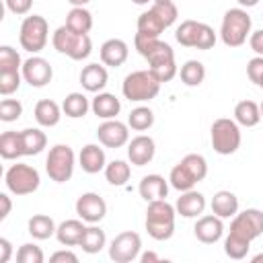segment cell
I'll return each instance as SVG.
<instances>
[{
    "mask_svg": "<svg viewBox=\"0 0 263 263\" xmlns=\"http://www.w3.org/2000/svg\"><path fill=\"white\" fill-rule=\"evenodd\" d=\"M208 175V162L201 154H187L181 158L179 164H175L171 168V175H168V181H171V187L177 189V191H189L193 189L199 181H203Z\"/></svg>",
    "mask_w": 263,
    "mask_h": 263,
    "instance_id": "obj_1",
    "label": "cell"
},
{
    "mask_svg": "<svg viewBox=\"0 0 263 263\" xmlns=\"http://www.w3.org/2000/svg\"><path fill=\"white\" fill-rule=\"evenodd\" d=\"M175 205L166 199L148 201L146 210V230L154 240H168L175 234Z\"/></svg>",
    "mask_w": 263,
    "mask_h": 263,
    "instance_id": "obj_2",
    "label": "cell"
},
{
    "mask_svg": "<svg viewBox=\"0 0 263 263\" xmlns=\"http://www.w3.org/2000/svg\"><path fill=\"white\" fill-rule=\"evenodd\" d=\"M251 16L245 8H228L222 16L220 39L226 47H240L251 35Z\"/></svg>",
    "mask_w": 263,
    "mask_h": 263,
    "instance_id": "obj_3",
    "label": "cell"
},
{
    "mask_svg": "<svg viewBox=\"0 0 263 263\" xmlns=\"http://www.w3.org/2000/svg\"><path fill=\"white\" fill-rule=\"evenodd\" d=\"M160 84L162 82L150 70H136L123 78L121 92L127 101L146 103V101H152L160 92Z\"/></svg>",
    "mask_w": 263,
    "mask_h": 263,
    "instance_id": "obj_4",
    "label": "cell"
},
{
    "mask_svg": "<svg viewBox=\"0 0 263 263\" xmlns=\"http://www.w3.org/2000/svg\"><path fill=\"white\" fill-rule=\"evenodd\" d=\"M51 43H53V47H55L60 53H64V55H68L70 60H76V62L86 60V58L90 55V51H92V41H90V37H88V35L74 33V31L68 29L66 25H62V27H58V29L53 31Z\"/></svg>",
    "mask_w": 263,
    "mask_h": 263,
    "instance_id": "obj_5",
    "label": "cell"
},
{
    "mask_svg": "<svg viewBox=\"0 0 263 263\" xmlns=\"http://www.w3.org/2000/svg\"><path fill=\"white\" fill-rule=\"evenodd\" d=\"M210 140H212V148L222 154V156H230L240 148V127L234 119L228 117H220L212 123L210 129Z\"/></svg>",
    "mask_w": 263,
    "mask_h": 263,
    "instance_id": "obj_6",
    "label": "cell"
},
{
    "mask_svg": "<svg viewBox=\"0 0 263 263\" xmlns=\"http://www.w3.org/2000/svg\"><path fill=\"white\" fill-rule=\"evenodd\" d=\"M76 166V156L74 150L68 144H55L49 148V154L45 158V171L51 181L55 183H66L72 179Z\"/></svg>",
    "mask_w": 263,
    "mask_h": 263,
    "instance_id": "obj_7",
    "label": "cell"
},
{
    "mask_svg": "<svg viewBox=\"0 0 263 263\" xmlns=\"http://www.w3.org/2000/svg\"><path fill=\"white\" fill-rule=\"evenodd\" d=\"M4 183H6V189L14 195H31L39 189L41 177H39V171L35 166L25 164V162H16L6 171Z\"/></svg>",
    "mask_w": 263,
    "mask_h": 263,
    "instance_id": "obj_8",
    "label": "cell"
},
{
    "mask_svg": "<svg viewBox=\"0 0 263 263\" xmlns=\"http://www.w3.org/2000/svg\"><path fill=\"white\" fill-rule=\"evenodd\" d=\"M49 39V27L47 21L41 14H31L25 16V21L21 23V31H18V41L21 47L29 53H39L45 43Z\"/></svg>",
    "mask_w": 263,
    "mask_h": 263,
    "instance_id": "obj_9",
    "label": "cell"
},
{
    "mask_svg": "<svg viewBox=\"0 0 263 263\" xmlns=\"http://www.w3.org/2000/svg\"><path fill=\"white\" fill-rule=\"evenodd\" d=\"M230 234H236L249 242L263 234V212L257 208H247L238 212L230 222Z\"/></svg>",
    "mask_w": 263,
    "mask_h": 263,
    "instance_id": "obj_10",
    "label": "cell"
},
{
    "mask_svg": "<svg viewBox=\"0 0 263 263\" xmlns=\"http://www.w3.org/2000/svg\"><path fill=\"white\" fill-rule=\"evenodd\" d=\"M140 251H142L140 234L132 232V230H125V232H119L111 240V245H109V259L115 261V263H129V261L140 257Z\"/></svg>",
    "mask_w": 263,
    "mask_h": 263,
    "instance_id": "obj_11",
    "label": "cell"
},
{
    "mask_svg": "<svg viewBox=\"0 0 263 263\" xmlns=\"http://www.w3.org/2000/svg\"><path fill=\"white\" fill-rule=\"evenodd\" d=\"M134 45H136L138 53L148 60V66H156V64L175 60L173 47H171L168 43L160 41L158 37H144V35H138V33H136Z\"/></svg>",
    "mask_w": 263,
    "mask_h": 263,
    "instance_id": "obj_12",
    "label": "cell"
},
{
    "mask_svg": "<svg viewBox=\"0 0 263 263\" xmlns=\"http://www.w3.org/2000/svg\"><path fill=\"white\" fill-rule=\"evenodd\" d=\"M21 74H23V80L27 84H31L33 88H43L45 84L51 82L53 78V68L51 64L41 58V55H31L29 60L23 62V68H21Z\"/></svg>",
    "mask_w": 263,
    "mask_h": 263,
    "instance_id": "obj_13",
    "label": "cell"
},
{
    "mask_svg": "<svg viewBox=\"0 0 263 263\" xmlns=\"http://www.w3.org/2000/svg\"><path fill=\"white\" fill-rule=\"evenodd\" d=\"M76 214H78L80 220H84L88 224H97V222H101L105 218L107 203L99 193L86 191L76 199Z\"/></svg>",
    "mask_w": 263,
    "mask_h": 263,
    "instance_id": "obj_14",
    "label": "cell"
},
{
    "mask_svg": "<svg viewBox=\"0 0 263 263\" xmlns=\"http://www.w3.org/2000/svg\"><path fill=\"white\" fill-rule=\"evenodd\" d=\"M129 125H125L123 121L117 119H105L99 127H97V138L103 146L107 148H121L129 142Z\"/></svg>",
    "mask_w": 263,
    "mask_h": 263,
    "instance_id": "obj_15",
    "label": "cell"
},
{
    "mask_svg": "<svg viewBox=\"0 0 263 263\" xmlns=\"http://www.w3.org/2000/svg\"><path fill=\"white\" fill-rule=\"evenodd\" d=\"M193 234L199 242L203 245H214L222 238L224 234V222L220 216H216L214 212L208 214V216H199L195 226H193Z\"/></svg>",
    "mask_w": 263,
    "mask_h": 263,
    "instance_id": "obj_16",
    "label": "cell"
},
{
    "mask_svg": "<svg viewBox=\"0 0 263 263\" xmlns=\"http://www.w3.org/2000/svg\"><path fill=\"white\" fill-rule=\"evenodd\" d=\"M154 154H156V144L150 136L140 134V136L132 138V142H127V158L136 166L148 164L154 158Z\"/></svg>",
    "mask_w": 263,
    "mask_h": 263,
    "instance_id": "obj_17",
    "label": "cell"
},
{
    "mask_svg": "<svg viewBox=\"0 0 263 263\" xmlns=\"http://www.w3.org/2000/svg\"><path fill=\"white\" fill-rule=\"evenodd\" d=\"M101 62L105 64V66H109V68H119V66H123L125 64V60H127V55H129V47H127V43L123 41V39H117V37H113V39H107L103 45H101Z\"/></svg>",
    "mask_w": 263,
    "mask_h": 263,
    "instance_id": "obj_18",
    "label": "cell"
},
{
    "mask_svg": "<svg viewBox=\"0 0 263 263\" xmlns=\"http://www.w3.org/2000/svg\"><path fill=\"white\" fill-rule=\"evenodd\" d=\"M78 162L82 166L84 173L88 175H97L101 171H105L107 166V156H105V150L99 146V144H86L80 154H78Z\"/></svg>",
    "mask_w": 263,
    "mask_h": 263,
    "instance_id": "obj_19",
    "label": "cell"
},
{
    "mask_svg": "<svg viewBox=\"0 0 263 263\" xmlns=\"http://www.w3.org/2000/svg\"><path fill=\"white\" fill-rule=\"evenodd\" d=\"M140 197L144 201H156V199H166L168 195V183L162 175H146L142 177L140 185H138Z\"/></svg>",
    "mask_w": 263,
    "mask_h": 263,
    "instance_id": "obj_20",
    "label": "cell"
},
{
    "mask_svg": "<svg viewBox=\"0 0 263 263\" xmlns=\"http://www.w3.org/2000/svg\"><path fill=\"white\" fill-rule=\"evenodd\" d=\"M175 210L183 218H199L205 210V197H203V193H199L195 189L183 191L181 197L175 203Z\"/></svg>",
    "mask_w": 263,
    "mask_h": 263,
    "instance_id": "obj_21",
    "label": "cell"
},
{
    "mask_svg": "<svg viewBox=\"0 0 263 263\" xmlns=\"http://www.w3.org/2000/svg\"><path fill=\"white\" fill-rule=\"evenodd\" d=\"M107 80H109V74L105 64H88L80 72V84L88 92H101L107 86Z\"/></svg>",
    "mask_w": 263,
    "mask_h": 263,
    "instance_id": "obj_22",
    "label": "cell"
},
{
    "mask_svg": "<svg viewBox=\"0 0 263 263\" xmlns=\"http://www.w3.org/2000/svg\"><path fill=\"white\" fill-rule=\"evenodd\" d=\"M90 109L101 119H117V115L121 111V101L111 92H99L92 99Z\"/></svg>",
    "mask_w": 263,
    "mask_h": 263,
    "instance_id": "obj_23",
    "label": "cell"
},
{
    "mask_svg": "<svg viewBox=\"0 0 263 263\" xmlns=\"http://www.w3.org/2000/svg\"><path fill=\"white\" fill-rule=\"evenodd\" d=\"M210 205H212V212L216 216H220L222 220L224 218H234L238 214V197L232 191H228V189L216 191Z\"/></svg>",
    "mask_w": 263,
    "mask_h": 263,
    "instance_id": "obj_24",
    "label": "cell"
},
{
    "mask_svg": "<svg viewBox=\"0 0 263 263\" xmlns=\"http://www.w3.org/2000/svg\"><path fill=\"white\" fill-rule=\"evenodd\" d=\"M82 222L84 220H64L55 230L58 242L64 247H78L84 236V230H86V226Z\"/></svg>",
    "mask_w": 263,
    "mask_h": 263,
    "instance_id": "obj_25",
    "label": "cell"
},
{
    "mask_svg": "<svg viewBox=\"0 0 263 263\" xmlns=\"http://www.w3.org/2000/svg\"><path fill=\"white\" fill-rule=\"evenodd\" d=\"M35 119L41 127H53L60 123L62 119V107L51 101V99H41L37 105H35Z\"/></svg>",
    "mask_w": 263,
    "mask_h": 263,
    "instance_id": "obj_26",
    "label": "cell"
},
{
    "mask_svg": "<svg viewBox=\"0 0 263 263\" xmlns=\"http://www.w3.org/2000/svg\"><path fill=\"white\" fill-rule=\"evenodd\" d=\"M234 121L242 127H255L261 121V107L255 101H240L234 107Z\"/></svg>",
    "mask_w": 263,
    "mask_h": 263,
    "instance_id": "obj_27",
    "label": "cell"
},
{
    "mask_svg": "<svg viewBox=\"0 0 263 263\" xmlns=\"http://www.w3.org/2000/svg\"><path fill=\"white\" fill-rule=\"evenodd\" d=\"M27 228H29V234H31L35 240L51 238V236L55 234V230H58L53 218L47 216V214H35V216H31Z\"/></svg>",
    "mask_w": 263,
    "mask_h": 263,
    "instance_id": "obj_28",
    "label": "cell"
},
{
    "mask_svg": "<svg viewBox=\"0 0 263 263\" xmlns=\"http://www.w3.org/2000/svg\"><path fill=\"white\" fill-rule=\"evenodd\" d=\"M21 144L25 156H35L43 152V148L47 146V136L39 127H27L21 132Z\"/></svg>",
    "mask_w": 263,
    "mask_h": 263,
    "instance_id": "obj_29",
    "label": "cell"
},
{
    "mask_svg": "<svg viewBox=\"0 0 263 263\" xmlns=\"http://www.w3.org/2000/svg\"><path fill=\"white\" fill-rule=\"evenodd\" d=\"M66 27L72 29L74 33L88 35V31L92 29V14H90V10H86L84 6H72V10L66 14Z\"/></svg>",
    "mask_w": 263,
    "mask_h": 263,
    "instance_id": "obj_30",
    "label": "cell"
},
{
    "mask_svg": "<svg viewBox=\"0 0 263 263\" xmlns=\"http://www.w3.org/2000/svg\"><path fill=\"white\" fill-rule=\"evenodd\" d=\"M164 23L156 16V12L152 8H148L146 12H142L138 16V35H144V37H158L162 31H164Z\"/></svg>",
    "mask_w": 263,
    "mask_h": 263,
    "instance_id": "obj_31",
    "label": "cell"
},
{
    "mask_svg": "<svg viewBox=\"0 0 263 263\" xmlns=\"http://www.w3.org/2000/svg\"><path fill=\"white\" fill-rule=\"evenodd\" d=\"M181 82L185 86H199L205 78V66L199 60H187L179 70Z\"/></svg>",
    "mask_w": 263,
    "mask_h": 263,
    "instance_id": "obj_32",
    "label": "cell"
},
{
    "mask_svg": "<svg viewBox=\"0 0 263 263\" xmlns=\"http://www.w3.org/2000/svg\"><path fill=\"white\" fill-rule=\"evenodd\" d=\"M88 109H90V103L82 92H70V95H66V99L62 103V111L72 119L84 117Z\"/></svg>",
    "mask_w": 263,
    "mask_h": 263,
    "instance_id": "obj_33",
    "label": "cell"
},
{
    "mask_svg": "<svg viewBox=\"0 0 263 263\" xmlns=\"http://www.w3.org/2000/svg\"><path fill=\"white\" fill-rule=\"evenodd\" d=\"M0 156L4 160H14L23 154V144H21V132H4L0 136Z\"/></svg>",
    "mask_w": 263,
    "mask_h": 263,
    "instance_id": "obj_34",
    "label": "cell"
},
{
    "mask_svg": "<svg viewBox=\"0 0 263 263\" xmlns=\"http://www.w3.org/2000/svg\"><path fill=\"white\" fill-rule=\"evenodd\" d=\"M107 245V236H105V230H101L99 226H86V230H84V236H82V240H80V245L78 247H82V251L84 253H88V255H95V253H99V251H103V247Z\"/></svg>",
    "mask_w": 263,
    "mask_h": 263,
    "instance_id": "obj_35",
    "label": "cell"
},
{
    "mask_svg": "<svg viewBox=\"0 0 263 263\" xmlns=\"http://www.w3.org/2000/svg\"><path fill=\"white\" fill-rule=\"evenodd\" d=\"M201 25L203 23H199V21H183L177 27L175 39L183 47H195L197 45V39H199V33H201Z\"/></svg>",
    "mask_w": 263,
    "mask_h": 263,
    "instance_id": "obj_36",
    "label": "cell"
},
{
    "mask_svg": "<svg viewBox=\"0 0 263 263\" xmlns=\"http://www.w3.org/2000/svg\"><path fill=\"white\" fill-rule=\"evenodd\" d=\"M129 175H132V168L125 160H111L105 166V179L115 187L125 185L129 181Z\"/></svg>",
    "mask_w": 263,
    "mask_h": 263,
    "instance_id": "obj_37",
    "label": "cell"
},
{
    "mask_svg": "<svg viewBox=\"0 0 263 263\" xmlns=\"http://www.w3.org/2000/svg\"><path fill=\"white\" fill-rule=\"evenodd\" d=\"M127 125L132 127V129H136V132H146V129H150L152 125H154V113H152V109L150 107H136V109H132V113H129V117H127Z\"/></svg>",
    "mask_w": 263,
    "mask_h": 263,
    "instance_id": "obj_38",
    "label": "cell"
},
{
    "mask_svg": "<svg viewBox=\"0 0 263 263\" xmlns=\"http://www.w3.org/2000/svg\"><path fill=\"white\" fill-rule=\"evenodd\" d=\"M249 249H251V242L245 240V238H240V236H236V234H230L228 232V236L224 238V253L230 259H236V261L245 259L247 253H249Z\"/></svg>",
    "mask_w": 263,
    "mask_h": 263,
    "instance_id": "obj_39",
    "label": "cell"
},
{
    "mask_svg": "<svg viewBox=\"0 0 263 263\" xmlns=\"http://www.w3.org/2000/svg\"><path fill=\"white\" fill-rule=\"evenodd\" d=\"M23 68L21 55L14 47L2 45L0 47V72H18Z\"/></svg>",
    "mask_w": 263,
    "mask_h": 263,
    "instance_id": "obj_40",
    "label": "cell"
},
{
    "mask_svg": "<svg viewBox=\"0 0 263 263\" xmlns=\"http://www.w3.org/2000/svg\"><path fill=\"white\" fill-rule=\"evenodd\" d=\"M154 12H156V16L164 23V27L168 29L175 21H177V16H179V10H177V4L173 2V0H162V2H152V6H150Z\"/></svg>",
    "mask_w": 263,
    "mask_h": 263,
    "instance_id": "obj_41",
    "label": "cell"
},
{
    "mask_svg": "<svg viewBox=\"0 0 263 263\" xmlns=\"http://www.w3.org/2000/svg\"><path fill=\"white\" fill-rule=\"evenodd\" d=\"M43 251L35 242H25L16 251V261L18 263H43Z\"/></svg>",
    "mask_w": 263,
    "mask_h": 263,
    "instance_id": "obj_42",
    "label": "cell"
},
{
    "mask_svg": "<svg viewBox=\"0 0 263 263\" xmlns=\"http://www.w3.org/2000/svg\"><path fill=\"white\" fill-rule=\"evenodd\" d=\"M23 115V105L18 99H2L0 101V119L10 123Z\"/></svg>",
    "mask_w": 263,
    "mask_h": 263,
    "instance_id": "obj_43",
    "label": "cell"
},
{
    "mask_svg": "<svg viewBox=\"0 0 263 263\" xmlns=\"http://www.w3.org/2000/svg\"><path fill=\"white\" fill-rule=\"evenodd\" d=\"M21 80H23L21 72H0V95L8 97L16 92L21 86Z\"/></svg>",
    "mask_w": 263,
    "mask_h": 263,
    "instance_id": "obj_44",
    "label": "cell"
},
{
    "mask_svg": "<svg viewBox=\"0 0 263 263\" xmlns=\"http://www.w3.org/2000/svg\"><path fill=\"white\" fill-rule=\"evenodd\" d=\"M160 82H171L175 76H177V64H175V60H168V62H162V64H156V66H150L148 68Z\"/></svg>",
    "mask_w": 263,
    "mask_h": 263,
    "instance_id": "obj_45",
    "label": "cell"
},
{
    "mask_svg": "<svg viewBox=\"0 0 263 263\" xmlns=\"http://www.w3.org/2000/svg\"><path fill=\"white\" fill-rule=\"evenodd\" d=\"M247 76L251 82H255L259 88H263V55H255L247 64Z\"/></svg>",
    "mask_w": 263,
    "mask_h": 263,
    "instance_id": "obj_46",
    "label": "cell"
},
{
    "mask_svg": "<svg viewBox=\"0 0 263 263\" xmlns=\"http://www.w3.org/2000/svg\"><path fill=\"white\" fill-rule=\"evenodd\" d=\"M4 2L12 14H27L33 6V0H4Z\"/></svg>",
    "mask_w": 263,
    "mask_h": 263,
    "instance_id": "obj_47",
    "label": "cell"
},
{
    "mask_svg": "<svg viewBox=\"0 0 263 263\" xmlns=\"http://www.w3.org/2000/svg\"><path fill=\"white\" fill-rule=\"evenodd\" d=\"M51 263H78V255L72 253V251H55L51 257H49Z\"/></svg>",
    "mask_w": 263,
    "mask_h": 263,
    "instance_id": "obj_48",
    "label": "cell"
},
{
    "mask_svg": "<svg viewBox=\"0 0 263 263\" xmlns=\"http://www.w3.org/2000/svg\"><path fill=\"white\" fill-rule=\"evenodd\" d=\"M249 45H251V49H253L257 55H263V29L253 31V33L249 35Z\"/></svg>",
    "mask_w": 263,
    "mask_h": 263,
    "instance_id": "obj_49",
    "label": "cell"
},
{
    "mask_svg": "<svg viewBox=\"0 0 263 263\" xmlns=\"http://www.w3.org/2000/svg\"><path fill=\"white\" fill-rule=\"evenodd\" d=\"M12 257V245L8 238H0V263H8Z\"/></svg>",
    "mask_w": 263,
    "mask_h": 263,
    "instance_id": "obj_50",
    "label": "cell"
},
{
    "mask_svg": "<svg viewBox=\"0 0 263 263\" xmlns=\"http://www.w3.org/2000/svg\"><path fill=\"white\" fill-rule=\"evenodd\" d=\"M0 205H2V210H0V220H6L8 214H10V210H12V201H10L8 193H0Z\"/></svg>",
    "mask_w": 263,
    "mask_h": 263,
    "instance_id": "obj_51",
    "label": "cell"
},
{
    "mask_svg": "<svg viewBox=\"0 0 263 263\" xmlns=\"http://www.w3.org/2000/svg\"><path fill=\"white\" fill-rule=\"evenodd\" d=\"M140 261H142V263H154V261H160V257H158L156 253H152V251H148V253H144V255H140Z\"/></svg>",
    "mask_w": 263,
    "mask_h": 263,
    "instance_id": "obj_52",
    "label": "cell"
},
{
    "mask_svg": "<svg viewBox=\"0 0 263 263\" xmlns=\"http://www.w3.org/2000/svg\"><path fill=\"white\" fill-rule=\"evenodd\" d=\"M238 4H240V8H251V6H255L259 0H236Z\"/></svg>",
    "mask_w": 263,
    "mask_h": 263,
    "instance_id": "obj_53",
    "label": "cell"
},
{
    "mask_svg": "<svg viewBox=\"0 0 263 263\" xmlns=\"http://www.w3.org/2000/svg\"><path fill=\"white\" fill-rule=\"evenodd\" d=\"M68 2H70L72 6H86L90 0H68Z\"/></svg>",
    "mask_w": 263,
    "mask_h": 263,
    "instance_id": "obj_54",
    "label": "cell"
},
{
    "mask_svg": "<svg viewBox=\"0 0 263 263\" xmlns=\"http://www.w3.org/2000/svg\"><path fill=\"white\" fill-rule=\"evenodd\" d=\"M251 261H253V263H261V261H263V253H259V255H255V257H253Z\"/></svg>",
    "mask_w": 263,
    "mask_h": 263,
    "instance_id": "obj_55",
    "label": "cell"
},
{
    "mask_svg": "<svg viewBox=\"0 0 263 263\" xmlns=\"http://www.w3.org/2000/svg\"><path fill=\"white\" fill-rule=\"evenodd\" d=\"M134 4H140V6H144V4H148V2H152V0H132Z\"/></svg>",
    "mask_w": 263,
    "mask_h": 263,
    "instance_id": "obj_56",
    "label": "cell"
},
{
    "mask_svg": "<svg viewBox=\"0 0 263 263\" xmlns=\"http://www.w3.org/2000/svg\"><path fill=\"white\" fill-rule=\"evenodd\" d=\"M259 107H261V117H263V103H261V105H259Z\"/></svg>",
    "mask_w": 263,
    "mask_h": 263,
    "instance_id": "obj_57",
    "label": "cell"
},
{
    "mask_svg": "<svg viewBox=\"0 0 263 263\" xmlns=\"http://www.w3.org/2000/svg\"><path fill=\"white\" fill-rule=\"evenodd\" d=\"M152 2H162V0H152Z\"/></svg>",
    "mask_w": 263,
    "mask_h": 263,
    "instance_id": "obj_58",
    "label": "cell"
}]
</instances>
